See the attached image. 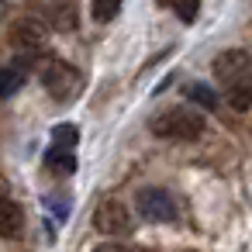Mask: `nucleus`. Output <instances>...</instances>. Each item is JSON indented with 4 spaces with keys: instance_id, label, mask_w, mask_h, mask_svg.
Here are the masks:
<instances>
[{
    "instance_id": "9b49d317",
    "label": "nucleus",
    "mask_w": 252,
    "mask_h": 252,
    "mask_svg": "<svg viewBox=\"0 0 252 252\" xmlns=\"http://www.w3.org/2000/svg\"><path fill=\"white\" fill-rule=\"evenodd\" d=\"M118 11H121V0H90V18H94L97 25L114 21Z\"/></svg>"
},
{
    "instance_id": "f8f14e48",
    "label": "nucleus",
    "mask_w": 252,
    "mask_h": 252,
    "mask_svg": "<svg viewBox=\"0 0 252 252\" xmlns=\"http://www.w3.org/2000/svg\"><path fill=\"white\" fill-rule=\"evenodd\" d=\"M224 97H228V107H235V111H249V107H252V83L228 87Z\"/></svg>"
},
{
    "instance_id": "4468645a",
    "label": "nucleus",
    "mask_w": 252,
    "mask_h": 252,
    "mask_svg": "<svg viewBox=\"0 0 252 252\" xmlns=\"http://www.w3.org/2000/svg\"><path fill=\"white\" fill-rule=\"evenodd\" d=\"M162 4H166V7H173V11L180 14V21H187V25H190V21L197 18L200 0H162Z\"/></svg>"
},
{
    "instance_id": "423d86ee",
    "label": "nucleus",
    "mask_w": 252,
    "mask_h": 252,
    "mask_svg": "<svg viewBox=\"0 0 252 252\" xmlns=\"http://www.w3.org/2000/svg\"><path fill=\"white\" fill-rule=\"evenodd\" d=\"M11 42H14L18 49H25V52H35V49H42V45L49 42V28H45L38 18H21V21L11 28Z\"/></svg>"
},
{
    "instance_id": "9d476101",
    "label": "nucleus",
    "mask_w": 252,
    "mask_h": 252,
    "mask_svg": "<svg viewBox=\"0 0 252 252\" xmlns=\"http://www.w3.org/2000/svg\"><path fill=\"white\" fill-rule=\"evenodd\" d=\"M76 142H80V128L73 121H63L52 128V149H73Z\"/></svg>"
},
{
    "instance_id": "39448f33",
    "label": "nucleus",
    "mask_w": 252,
    "mask_h": 252,
    "mask_svg": "<svg viewBox=\"0 0 252 252\" xmlns=\"http://www.w3.org/2000/svg\"><path fill=\"white\" fill-rule=\"evenodd\" d=\"M138 211L149 218V221H176V204L166 190L159 187H145L138 190Z\"/></svg>"
},
{
    "instance_id": "7ed1b4c3",
    "label": "nucleus",
    "mask_w": 252,
    "mask_h": 252,
    "mask_svg": "<svg viewBox=\"0 0 252 252\" xmlns=\"http://www.w3.org/2000/svg\"><path fill=\"white\" fill-rule=\"evenodd\" d=\"M94 228L100 231V235H128L131 228H135V221H131V211L118 200V197H107V200H100L97 204V211H94Z\"/></svg>"
},
{
    "instance_id": "f03ea898",
    "label": "nucleus",
    "mask_w": 252,
    "mask_h": 252,
    "mask_svg": "<svg viewBox=\"0 0 252 252\" xmlns=\"http://www.w3.org/2000/svg\"><path fill=\"white\" fill-rule=\"evenodd\" d=\"M42 83H45V90H49L56 100H73V97L80 94V87H83V76H80V69L69 66V63H49V66L42 69Z\"/></svg>"
},
{
    "instance_id": "1a4fd4ad",
    "label": "nucleus",
    "mask_w": 252,
    "mask_h": 252,
    "mask_svg": "<svg viewBox=\"0 0 252 252\" xmlns=\"http://www.w3.org/2000/svg\"><path fill=\"white\" fill-rule=\"evenodd\" d=\"M21 87H25V69H21V66L0 69V100H4V97H14Z\"/></svg>"
},
{
    "instance_id": "20e7f679",
    "label": "nucleus",
    "mask_w": 252,
    "mask_h": 252,
    "mask_svg": "<svg viewBox=\"0 0 252 252\" xmlns=\"http://www.w3.org/2000/svg\"><path fill=\"white\" fill-rule=\"evenodd\" d=\"M249 73H252V63H249V52L245 49H228L214 59V76L221 80V87H242L249 83Z\"/></svg>"
},
{
    "instance_id": "2eb2a0df",
    "label": "nucleus",
    "mask_w": 252,
    "mask_h": 252,
    "mask_svg": "<svg viewBox=\"0 0 252 252\" xmlns=\"http://www.w3.org/2000/svg\"><path fill=\"white\" fill-rule=\"evenodd\" d=\"M97 252H138V249H131V245H118V242H114V245H100Z\"/></svg>"
},
{
    "instance_id": "ddd939ff",
    "label": "nucleus",
    "mask_w": 252,
    "mask_h": 252,
    "mask_svg": "<svg viewBox=\"0 0 252 252\" xmlns=\"http://www.w3.org/2000/svg\"><path fill=\"white\" fill-rule=\"evenodd\" d=\"M187 97H190L193 104L207 107V111H214V107H218V94H214L211 87H204V83H190V87H187Z\"/></svg>"
},
{
    "instance_id": "0eeeda50",
    "label": "nucleus",
    "mask_w": 252,
    "mask_h": 252,
    "mask_svg": "<svg viewBox=\"0 0 252 252\" xmlns=\"http://www.w3.org/2000/svg\"><path fill=\"white\" fill-rule=\"evenodd\" d=\"M25 231V211L11 197H0V238H21Z\"/></svg>"
},
{
    "instance_id": "f257e3e1",
    "label": "nucleus",
    "mask_w": 252,
    "mask_h": 252,
    "mask_svg": "<svg viewBox=\"0 0 252 252\" xmlns=\"http://www.w3.org/2000/svg\"><path fill=\"white\" fill-rule=\"evenodd\" d=\"M149 131L166 142H197L207 131V121L193 107H166L149 121Z\"/></svg>"
},
{
    "instance_id": "6e6552de",
    "label": "nucleus",
    "mask_w": 252,
    "mask_h": 252,
    "mask_svg": "<svg viewBox=\"0 0 252 252\" xmlns=\"http://www.w3.org/2000/svg\"><path fill=\"white\" fill-rule=\"evenodd\" d=\"M45 162H49V169L59 173V176H69V173L76 169V156H73V149H49V152H45Z\"/></svg>"
}]
</instances>
